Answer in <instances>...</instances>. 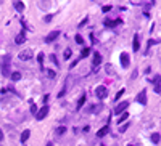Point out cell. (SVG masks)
Masks as SVG:
<instances>
[{
  "label": "cell",
  "instance_id": "obj_1",
  "mask_svg": "<svg viewBox=\"0 0 161 146\" xmlns=\"http://www.w3.org/2000/svg\"><path fill=\"white\" fill-rule=\"evenodd\" d=\"M10 64H11V58L10 56H3V59H2V74H3L5 77L8 76V72H10Z\"/></svg>",
  "mask_w": 161,
  "mask_h": 146
},
{
  "label": "cell",
  "instance_id": "obj_2",
  "mask_svg": "<svg viewBox=\"0 0 161 146\" xmlns=\"http://www.w3.org/2000/svg\"><path fill=\"white\" fill-rule=\"evenodd\" d=\"M95 95H97V98H100V100H105V98L108 96V90H106L105 85H98V87L95 88Z\"/></svg>",
  "mask_w": 161,
  "mask_h": 146
},
{
  "label": "cell",
  "instance_id": "obj_3",
  "mask_svg": "<svg viewBox=\"0 0 161 146\" xmlns=\"http://www.w3.org/2000/svg\"><path fill=\"white\" fill-rule=\"evenodd\" d=\"M47 114H49V106L45 104L42 109H39V111H37V114H35V119H37V121H42V119L47 117Z\"/></svg>",
  "mask_w": 161,
  "mask_h": 146
},
{
  "label": "cell",
  "instance_id": "obj_4",
  "mask_svg": "<svg viewBox=\"0 0 161 146\" xmlns=\"http://www.w3.org/2000/svg\"><path fill=\"white\" fill-rule=\"evenodd\" d=\"M58 35H60V31H52L50 34L45 35V39H44V40H45V43H52L55 39H58Z\"/></svg>",
  "mask_w": 161,
  "mask_h": 146
},
{
  "label": "cell",
  "instance_id": "obj_5",
  "mask_svg": "<svg viewBox=\"0 0 161 146\" xmlns=\"http://www.w3.org/2000/svg\"><path fill=\"white\" fill-rule=\"evenodd\" d=\"M135 100H137V103H140V104H147V92L142 90V92H140V93L135 96Z\"/></svg>",
  "mask_w": 161,
  "mask_h": 146
},
{
  "label": "cell",
  "instance_id": "obj_6",
  "mask_svg": "<svg viewBox=\"0 0 161 146\" xmlns=\"http://www.w3.org/2000/svg\"><path fill=\"white\" fill-rule=\"evenodd\" d=\"M127 106H129V101H123V103H119L118 106H116V109H115V111L118 112V114H121V112H126Z\"/></svg>",
  "mask_w": 161,
  "mask_h": 146
},
{
  "label": "cell",
  "instance_id": "obj_7",
  "mask_svg": "<svg viewBox=\"0 0 161 146\" xmlns=\"http://www.w3.org/2000/svg\"><path fill=\"white\" fill-rule=\"evenodd\" d=\"M31 58H32L31 50H24V52L19 53V59H21V61H28V59H31Z\"/></svg>",
  "mask_w": 161,
  "mask_h": 146
},
{
  "label": "cell",
  "instance_id": "obj_8",
  "mask_svg": "<svg viewBox=\"0 0 161 146\" xmlns=\"http://www.w3.org/2000/svg\"><path fill=\"white\" fill-rule=\"evenodd\" d=\"M119 59H121V66L123 67H129L130 61H129V55H127V53H123Z\"/></svg>",
  "mask_w": 161,
  "mask_h": 146
},
{
  "label": "cell",
  "instance_id": "obj_9",
  "mask_svg": "<svg viewBox=\"0 0 161 146\" xmlns=\"http://www.w3.org/2000/svg\"><path fill=\"white\" fill-rule=\"evenodd\" d=\"M100 63H102V55H100V53H95L94 55V71H98Z\"/></svg>",
  "mask_w": 161,
  "mask_h": 146
},
{
  "label": "cell",
  "instance_id": "obj_10",
  "mask_svg": "<svg viewBox=\"0 0 161 146\" xmlns=\"http://www.w3.org/2000/svg\"><path fill=\"white\" fill-rule=\"evenodd\" d=\"M108 132H110V127H108V125H105V127H102V129L97 132V136H98V138H102V136H105Z\"/></svg>",
  "mask_w": 161,
  "mask_h": 146
},
{
  "label": "cell",
  "instance_id": "obj_11",
  "mask_svg": "<svg viewBox=\"0 0 161 146\" xmlns=\"http://www.w3.org/2000/svg\"><path fill=\"white\" fill-rule=\"evenodd\" d=\"M123 21L121 19H116V21H110V19H105V26H108V28H115V24H121Z\"/></svg>",
  "mask_w": 161,
  "mask_h": 146
},
{
  "label": "cell",
  "instance_id": "obj_12",
  "mask_svg": "<svg viewBox=\"0 0 161 146\" xmlns=\"http://www.w3.org/2000/svg\"><path fill=\"white\" fill-rule=\"evenodd\" d=\"M132 48H134V52H139V48H140L139 35H135V37H134V42H132Z\"/></svg>",
  "mask_w": 161,
  "mask_h": 146
},
{
  "label": "cell",
  "instance_id": "obj_13",
  "mask_svg": "<svg viewBox=\"0 0 161 146\" xmlns=\"http://www.w3.org/2000/svg\"><path fill=\"white\" fill-rule=\"evenodd\" d=\"M29 136H31V132H29V130H24V132L21 133V143H26Z\"/></svg>",
  "mask_w": 161,
  "mask_h": 146
},
{
  "label": "cell",
  "instance_id": "obj_14",
  "mask_svg": "<svg viewBox=\"0 0 161 146\" xmlns=\"http://www.w3.org/2000/svg\"><path fill=\"white\" fill-rule=\"evenodd\" d=\"M84 103H85V93L79 98V101H77V104H76V109H77V111H79V109L82 108V104H84Z\"/></svg>",
  "mask_w": 161,
  "mask_h": 146
},
{
  "label": "cell",
  "instance_id": "obj_15",
  "mask_svg": "<svg viewBox=\"0 0 161 146\" xmlns=\"http://www.w3.org/2000/svg\"><path fill=\"white\" fill-rule=\"evenodd\" d=\"M24 40H26V39H24V34H23V32H21V34H18L16 39H15V42H16L18 45H19V43H24Z\"/></svg>",
  "mask_w": 161,
  "mask_h": 146
},
{
  "label": "cell",
  "instance_id": "obj_16",
  "mask_svg": "<svg viewBox=\"0 0 161 146\" xmlns=\"http://www.w3.org/2000/svg\"><path fill=\"white\" fill-rule=\"evenodd\" d=\"M15 8H16V10L18 11H23V10H24V3H23V2H15Z\"/></svg>",
  "mask_w": 161,
  "mask_h": 146
},
{
  "label": "cell",
  "instance_id": "obj_17",
  "mask_svg": "<svg viewBox=\"0 0 161 146\" xmlns=\"http://www.w3.org/2000/svg\"><path fill=\"white\" fill-rule=\"evenodd\" d=\"M127 117H129V114H127V112H123V116H121V117H119V119H118V124H119V125H121V124H123V122H124V121H126V119H127Z\"/></svg>",
  "mask_w": 161,
  "mask_h": 146
},
{
  "label": "cell",
  "instance_id": "obj_18",
  "mask_svg": "<svg viewBox=\"0 0 161 146\" xmlns=\"http://www.w3.org/2000/svg\"><path fill=\"white\" fill-rule=\"evenodd\" d=\"M151 141H153L155 145H158V143H160V133H153V135H151Z\"/></svg>",
  "mask_w": 161,
  "mask_h": 146
},
{
  "label": "cell",
  "instance_id": "obj_19",
  "mask_svg": "<svg viewBox=\"0 0 161 146\" xmlns=\"http://www.w3.org/2000/svg\"><path fill=\"white\" fill-rule=\"evenodd\" d=\"M11 79H13L15 82L19 80V79H21V72H13V74H11Z\"/></svg>",
  "mask_w": 161,
  "mask_h": 146
},
{
  "label": "cell",
  "instance_id": "obj_20",
  "mask_svg": "<svg viewBox=\"0 0 161 146\" xmlns=\"http://www.w3.org/2000/svg\"><path fill=\"white\" fill-rule=\"evenodd\" d=\"M89 55H90V48H84L80 52V56H82V58H85V56H89Z\"/></svg>",
  "mask_w": 161,
  "mask_h": 146
},
{
  "label": "cell",
  "instance_id": "obj_21",
  "mask_svg": "<svg viewBox=\"0 0 161 146\" xmlns=\"http://www.w3.org/2000/svg\"><path fill=\"white\" fill-rule=\"evenodd\" d=\"M45 74H47V76H49V77H50V79H55V76H56V74H55V72H53V71H52V69H45Z\"/></svg>",
  "mask_w": 161,
  "mask_h": 146
},
{
  "label": "cell",
  "instance_id": "obj_22",
  "mask_svg": "<svg viewBox=\"0 0 161 146\" xmlns=\"http://www.w3.org/2000/svg\"><path fill=\"white\" fill-rule=\"evenodd\" d=\"M102 109H103V106H102V104H95L94 108H92V111H94V112H100Z\"/></svg>",
  "mask_w": 161,
  "mask_h": 146
},
{
  "label": "cell",
  "instance_id": "obj_23",
  "mask_svg": "<svg viewBox=\"0 0 161 146\" xmlns=\"http://www.w3.org/2000/svg\"><path fill=\"white\" fill-rule=\"evenodd\" d=\"M65 132H66V127H58L56 129V135H63Z\"/></svg>",
  "mask_w": 161,
  "mask_h": 146
},
{
  "label": "cell",
  "instance_id": "obj_24",
  "mask_svg": "<svg viewBox=\"0 0 161 146\" xmlns=\"http://www.w3.org/2000/svg\"><path fill=\"white\" fill-rule=\"evenodd\" d=\"M71 53H73V52H71V48H66V50H65V59H69V56H71Z\"/></svg>",
  "mask_w": 161,
  "mask_h": 146
},
{
  "label": "cell",
  "instance_id": "obj_25",
  "mask_svg": "<svg viewBox=\"0 0 161 146\" xmlns=\"http://www.w3.org/2000/svg\"><path fill=\"white\" fill-rule=\"evenodd\" d=\"M31 112H32V114H37V106H35L32 101H31Z\"/></svg>",
  "mask_w": 161,
  "mask_h": 146
},
{
  "label": "cell",
  "instance_id": "obj_26",
  "mask_svg": "<svg viewBox=\"0 0 161 146\" xmlns=\"http://www.w3.org/2000/svg\"><path fill=\"white\" fill-rule=\"evenodd\" d=\"M76 42L79 43V45H80V43H84V39H82V35L77 34V35H76Z\"/></svg>",
  "mask_w": 161,
  "mask_h": 146
},
{
  "label": "cell",
  "instance_id": "obj_27",
  "mask_svg": "<svg viewBox=\"0 0 161 146\" xmlns=\"http://www.w3.org/2000/svg\"><path fill=\"white\" fill-rule=\"evenodd\" d=\"M161 92V87H160V83H155V93H160Z\"/></svg>",
  "mask_w": 161,
  "mask_h": 146
},
{
  "label": "cell",
  "instance_id": "obj_28",
  "mask_svg": "<svg viewBox=\"0 0 161 146\" xmlns=\"http://www.w3.org/2000/svg\"><path fill=\"white\" fill-rule=\"evenodd\" d=\"M124 92H126V90H124V88H123V90H119L118 93H116V100H118V98H121V96H123V93H124Z\"/></svg>",
  "mask_w": 161,
  "mask_h": 146
},
{
  "label": "cell",
  "instance_id": "obj_29",
  "mask_svg": "<svg viewBox=\"0 0 161 146\" xmlns=\"http://www.w3.org/2000/svg\"><path fill=\"white\" fill-rule=\"evenodd\" d=\"M102 10H103V11H105V13H108V11H110V10H111V5H105V7H103V8H102Z\"/></svg>",
  "mask_w": 161,
  "mask_h": 146
},
{
  "label": "cell",
  "instance_id": "obj_30",
  "mask_svg": "<svg viewBox=\"0 0 161 146\" xmlns=\"http://www.w3.org/2000/svg\"><path fill=\"white\" fill-rule=\"evenodd\" d=\"M106 72H108V74H113V72H115V71H113V67H111V64H108V66H106Z\"/></svg>",
  "mask_w": 161,
  "mask_h": 146
},
{
  "label": "cell",
  "instance_id": "obj_31",
  "mask_svg": "<svg viewBox=\"0 0 161 146\" xmlns=\"http://www.w3.org/2000/svg\"><path fill=\"white\" fill-rule=\"evenodd\" d=\"M37 61L40 63V64H42V63H44V55H42V53H40V55L37 56Z\"/></svg>",
  "mask_w": 161,
  "mask_h": 146
},
{
  "label": "cell",
  "instance_id": "obj_32",
  "mask_svg": "<svg viewBox=\"0 0 161 146\" xmlns=\"http://www.w3.org/2000/svg\"><path fill=\"white\" fill-rule=\"evenodd\" d=\"M50 59H52V61L55 63L56 66H58V59H56V56H55V55H52V56H50Z\"/></svg>",
  "mask_w": 161,
  "mask_h": 146
},
{
  "label": "cell",
  "instance_id": "obj_33",
  "mask_svg": "<svg viewBox=\"0 0 161 146\" xmlns=\"http://www.w3.org/2000/svg\"><path fill=\"white\" fill-rule=\"evenodd\" d=\"M0 141H3V132H2V129H0Z\"/></svg>",
  "mask_w": 161,
  "mask_h": 146
},
{
  "label": "cell",
  "instance_id": "obj_34",
  "mask_svg": "<svg viewBox=\"0 0 161 146\" xmlns=\"http://www.w3.org/2000/svg\"><path fill=\"white\" fill-rule=\"evenodd\" d=\"M45 146H53V143H50V141H49V143H47Z\"/></svg>",
  "mask_w": 161,
  "mask_h": 146
}]
</instances>
